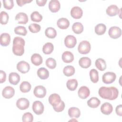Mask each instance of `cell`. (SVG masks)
I'll return each instance as SVG.
<instances>
[{
	"label": "cell",
	"instance_id": "26",
	"mask_svg": "<svg viewBox=\"0 0 122 122\" xmlns=\"http://www.w3.org/2000/svg\"><path fill=\"white\" fill-rule=\"evenodd\" d=\"M101 103V101L97 97H93L91 98L88 101H87V104L88 105L92 108H95L98 107Z\"/></svg>",
	"mask_w": 122,
	"mask_h": 122
},
{
	"label": "cell",
	"instance_id": "29",
	"mask_svg": "<svg viewBox=\"0 0 122 122\" xmlns=\"http://www.w3.org/2000/svg\"><path fill=\"white\" fill-rule=\"evenodd\" d=\"M78 81L75 79H70L66 82V86L67 88L71 91L75 90L78 86Z\"/></svg>",
	"mask_w": 122,
	"mask_h": 122
},
{
	"label": "cell",
	"instance_id": "47",
	"mask_svg": "<svg viewBox=\"0 0 122 122\" xmlns=\"http://www.w3.org/2000/svg\"><path fill=\"white\" fill-rule=\"evenodd\" d=\"M115 111H116V114L120 116H122V105L120 104L117 106V107H116Z\"/></svg>",
	"mask_w": 122,
	"mask_h": 122
},
{
	"label": "cell",
	"instance_id": "4",
	"mask_svg": "<svg viewBox=\"0 0 122 122\" xmlns=\"http://www.w3.org/2000/svg\"><path fill=\"white\" fill-rule=\"evenodd\" d=\"M116 78V75L114 72L109 71L103 74L102 80L105 84H111L115 81Z\"/></svg>",
	"mask_w": 122,
	"mask_h": 122
},
{
	"label": "cell",
	"instance_id": "5",
	"mask_svg": "<svg viewBox=\"0 0 122 122\" xmlns=\"http://www.w3.org/2000/svg\"><path fill=\"white\" fill-rule=\"evenodd\" d=\"M108 34L111 38L116 39L121 36L122 30L118 27L112 26L109 29Z\"/></svg>",
	"mask_w": 122,
	"mask_h": 122
},
{
	"label": "cell",
	"instance_id": "20",
	"mask_svg": "<svg viewBox=\"0 0 122 122\" xmlns=\"http://www.w3.org/2000/svg\"><path fill=\"white\" fill-rule=\"evenodd\" d=\"M57 25L58 27L61 29H66L70 26V21L66 18H61L57 20Z\"/></svg>",
	"mask_w": 122,
	"mask_h": 122
},
{
	"label": "cell",
	"instance_id": "23",
	"mask_svg": "<svg viewBox=\"0 0 122 122\" xmlns=\"http://www.w3.org/2000/svg\"><path fill=\"white\" fill-rule=\"evenodd\" d=\"M9 81L10 83L13 85H17L20 81V76L16 72H12L10 73Z\"/></svg>",
	"mask_w": 122,
	"mask_h": 122
},
{
	"label": "cell",
	"instance_id": "30",
	"mask_svg": "<svg viewBox=\"0 0 122 122\" xmlns=\"http://www.w3.org/2000/svg\"><path fill=\"white\" fill-rule=\"evenodd\" d=\"M95 32L98 35H102L104 34L106 30V27L102 23L98 24L94 28Z\"/></svg>",
	"mask_w": 122,
	"mask_h": 122
},
{
	"label": "cell",
	"instance_id": "15",
	"mask_svg": "<svg viewBox=\"0 0 122 122\" xmlns=\"http://www.w3.org/2000/svg\"><path fill=\"white\" fill-rule=\"evenodd\" d=\"M61 4L58 0H51L49 3V8L51 12L55 13L59 10Z\"/></svg>",
	"mask_w": 122,
	"mask_h": 122
},
{
	"label": "cell",
	"instance_id": "10",
	"mask_svg": "<svg viewBox=\"0 0 122 122\" xmlns=\"http://www.w3.org/2000/svg\"><path fill=\"white\" fill-rule=\"evenodd\" d=\"M30 105L29 100L25 98L19 99L16 102V106L18 108L21 110H24L27 109Z\"/></svg>",
	"mask_w": 122,
	"mask_h": 122
},
{
	"label": "cell",
	"instance_id": "40",
	"mask_svg": "<svg viewBox=\"0 0 122 122\" xmlns=\"http://www.w3.org/2000/svg\"><path fill=\"white\" fill-rule=\"evenodd\" d=\"M46 66L51 69H55L56 67V61L55 59L52 58H48L45 62Z\"/></svg>",
	"mask_w": 122,
	"mask_h": 122
},
{
	"label": "cell",
	"instance_id": "38",
	"mask_svg": "<svg viewBox=\"0 0 122 122\" xmlns=\"http://www.w3.org/2000/svg\"><path fill=\"white\" fill-rule=\"evenodd\" d=\"M14 32L18 35L25 36L27 33V31L25 27L19 26L14 28Z\"/></svg>",
	"mask_w": 122,
	"mask_h": 122
},
{
	"label": "cell",
	"instance_id": "37",
	"mask_svg": "<svg viewBox=\"0 0 122 122\" xmlns=\"http://www.w3.org/2000/svg\"><path fill=\"white\" fill-rule=\"evenodd\" d=\"M31 20L34 22H40L42 19V15L37 11H33L30 15Z\"/></svg>",
	"mask_w": 122,
	"mask_h": 122
},
{
	"label": "cell",
	"instance_id": "21",
	"mask_svg": "<svg viewBox=\"0 0 122 122\" xmlns=\"http://www.w3.org/2000/svg\"><path fill=\"white\" fill-rule=\"evenodd\" d=\"M61 58L64 62L71 63L74 60V55L71 52L65 51L62 53Z\"/></svg>",
	"mask_w": 122,
	"mask_h": 122
},
{
	"label": "cell",
	"instance_id": "1",
	"mask_svg": "<svg viewBox=\"0 0 122 122\" xmlns=\"http://www.w3.org/2000/svg\"><path fill=\"white\" fill-rule=\"evenodd\" d=\"M98 93L100 96L104 99L114 100L118 97L119 91L115 87L102 86L99 88Z\"/></svg>",
	"mask_w": 122,
	"mask_h": 122
},
{
	"label": "cell",
	"instance_id": "45",
	"mask_svg": "<svg viewBox=\"0 0 122 122\" xmlns=\"http://www.w3.org/2000/svg\"><path fill=\"white\" fill-rule=\"evenodd\" d=\"M0 83H2L4 82L5 81H6V74L5 72V71H4L2 70H0Z\"/></svg>",
	"mask_w": 122,
	"mask_h": 122
},
{
	"label": "cell",
	"instance_id": "27",
	"mask_svg": "<svg viewBox=\"0 0 122 122\" xmlns=\"http://www.w3.org/2000/svg\"><path fill=\"white\" fill-rule=\"evenodd\" d=\"M68 114L71 118H78L81 115V112L78 108L71 107L68 110Z\"/></svg>",
	"mask_w": 122,
	"mask_h": 122
},
{
	"label": "cell",
	"instance_id": "17",
	"mask_svg": "<svg viewBox=\"0 0 122 122\" xmlns=\"http://www.w3.org/2000/svg\"><path fill=\"white\" fill-rule=\"evenodd\" d=\"M15 20L18 21L19 24H25L28 21V17L25 13L19 12L16 15Z\"/></svg>",
	"mask_w": 122,
	"mask_h": 122
},
{
	"label": "cell",
	"instance_id": "41",
	"mask_svg": "<svg viewBox=\"0 0 122 122\" xmlns=\"http://www.w3.org/2000/svg\"><path fill=\"white\" fill-rule=\"evenodd\" d=\"M29 29L32 33H37L40 31L41 27L40 25L36 23H31L29 26Z\"/></svg>",
	"mask_w": 122,
	"mask_h": 122
},
{
	"label": "cell",
	"instance_id": "46",
	"mask_svg": "<svg viewBox=\"0 0 122 122\" xmlns=\"http://www.w3.org/2000/svg\"><path fill=\"white\" fill-rule=\"evenodd\" d=\"M31 1L32 0H16L18 5L20 7L25 5L26 3L31 2Z\"/></svg>",
	"mask_w": 122,
	"mask_h": 122
},
{
	"label": "cell",
	"instance_id": "42",
	"mask_svg": "<svg viewBox=\"0 0 122 122\" xmlns=\"http://www.w3.org/2000/svg\"><path fill=\"white\" fill-rule=\"evenodd\" d=\"M33 120V116L30 112L25 113L22 117V121L24 122H32Z\"/></svg>",
	"mask_w": 122,
	"mask_h": 122
},
{
	"label": "cell",
	"instance_id": "32",
	"mask_svg": "<svg viewBox=\"0 0 122 122\" xmlns=\"http://www.w3.org/2000/svg\"><path fill=\"white\" fill-rule=\"evenodd\" d=\"M54 50V46L52 43L47 42L42 47V51L45 54H50Z\"/></svg>",
	"mask_w": 122,
	"mask_h": 122
},
{
	"label": "cell",
	"instance_id": "33",
	"mask_svg": "<svg viewBox=\"0 0 122 122\" xmlns=\"http://www.w3.org/2000/svg\"><path fill=\"white\" fill-rule=\"evenodd\" d=\"M75 68L71 65H68L65 66L63 70V74L67 77H70L73 75L75 73Z\"/></svg>",
	"mask_w": 122,
	"mask_h": 122
},
{
	"label": "cell",
	"instance_id": "18",
	"mask_svg": "<svg viewBox=\"0 0 122 122\" xmlns=\"http://www.w3.org/2000/svg\"><path fill=\"white\" fill-rule=\"evenodd\" d=\"M120 10L115 5H111L108 7L106 10V12L109 16H114L118 14Z\"/></svg>",
	"mask_w": 122,
	"mask_h": 122
},
{
	"label": "cell",
	"instance_id": "14",
	"mask_svg": "<svg viewBox=\"0 0 122 122\" xmlns=\"http://www.w3.org/2000/svg\"><path fill=\"white\" fill-rule=\"evenodd\" d=\"M61 101L60 95L57 93H52L49 97V102L53 107L58 105Z\"/></svg>",
	"mask_w": 122,
	"mask_h": 122
},
{
	"label": "cell",
	"instance_id": "16",
	"mask_svg": "<svg viewBox=\"0 0 122 122\" xmlns=\"http://www.w3.org/2000/svg\"><path fill=\"white\" fill-rule=\"evenodd\" d=\"M113 110L112 105L109 102H105L103 103L101 107V111L104 115L110 114Z\"/></svg>",
	"mask_w": 122,
	"mask_h": 122
},
{
	"label": "cell",
	"instance_id": "39",
	"mask_svg": "<svg viewBox=\"0 0 122 122\" xmlns=\"http://www.w3.org/2000/svg\"><path fill=\"white\" fill-rule=\"evenodd\" d=\"M0 23L3 25L6 24L9 20V17L8 14L4 11H2L0 13Z\"/></svg>",
	"mask_w": 122,
	"mask_h": 122
},
{
	"label": "cell",
	"instance_id": "28",
	"mask_svg": "<svg viewBox=\"0 0 122 122\" xmlns=\"http://www.w3.org/2000/svg\"><path fill=\"white\" fill-rule=\"evenodd\" d=\"M96 68L101 71H104L106 68V63L104 60L102 58L97 59L95 62Z\"/></svg>",
	"mask_w": 122,
	"mask_h": 122
},
{
	"label": "cell",
	"instance_id": "13",
	"mask_svg": "<svg viewBox=\"0 0 122 122\" xmlns=\"http://www.w3.org/2000/svg\"><path fill=\"white\" fill-rule=\"evenodd\" d=\"M78 94L79 97L80 98L82 99H85L89 96L90 94V91L87 86H82L79 89Z\"/></svg>",
	"mask_w": 122,
	"mask_h": 122
},
{
	"label": "cell",
	"instance_id": "7",
	"mask_svg": "<svg viewBox=\"0 0 122 122\" xmlns=\"http://www.w3.org/2000/svg\"><path fill=\"white\" fill-rule=\"evenodd\" d=\"M33 93L36 97L42 98L44 97L46 94V89L42 85H38L34 88Z\"/></svg>",
	"mask_w": 122,
	"mask_h": 122
},
{
	"label": "cell",
	"instance_id": "25",
	"mask_svg": "<svg viewBox=\"0 0 122 122\" xmlns=\"http://www.w3.org/2000/svg\"><path fill=\"white\" fill-rule=\"evenodd\" d=\"M42 57L38 53H34L31 57V61L35 66L40 65L42 63Z\"/></svg>",
	"mask_w": 122,
	"mask_h": 122
},
{
	"label": "cell",
	"instance_id": "34",
	"mask_svg": "<svg viewBox=\"0 0 122 122\" xmlns=\"http://www.w3.org/2000/svg\"><path fill=\"white\" fill-rule=\"evenodd\" d=\"M45 35L49 38L53 39L57 35V32L55 29L52 27H48L45 30Z\"/></svg>",
	"mask_w": 122,
	"mask_h": 122
},
{
	"label": "cell",
	"instance_id": "2",
	"mask_svg": "<svg viewBox=\"0 0 122 122\" xmlns=\"http://www.w3.org/2000/svg\"><path fill=\"white\" fill-rule=\"evenodd\" d=\"M24 40L20 37H15L13 41L12 52L15 55L21 56L24 52Z\"/></svg>",
	"mask_w": 122,
	"mask_h": 122
},
{
	"label": "cell",
	"instance_id": "8",
	"mask_svg": "<svg viewBox=\"0 0 122 122\" xmlns=\"http://www.w3.org/2000/svg\"><path fill=\"white\" fill-rule=\"evenodd\" d=\"M77 43V40L75 37L73 35H67L64 39V44L68 48H74Z\"/></svg>",
	"mask_w": 122,
	"mask_h": 122
},
{
	"label": "cell",
	"instance_id": "3",
	"mask_svg": "<svg viewBox=\"0 0 122 122\" xmlns=\"http://www.w3.org/2000/svg\"><path fill=\"white\" fill-rule=\"evenodd\" d=\"M91 44L87 41H82L79 43L78 50L80 53L81 54H86L89 53L91 51Z\"/></svg>",
	"mask_w": 122,
	"mask_h": 122
},
{
	"label": "cell",
	"instance_id": "31",
	"mask_svg": "<svg viewBox=\"0 0 122 122\" xmlns=\"http://www.w3.org/2000/svg\"><path fill=\"white\" fill-rule=\"evenodd\" d=\"M72 30L75 33L80 34L83 30V25L79 22H75L72 26Z\"/></svg>",
	"mask_w": 122,
	"mask_h": 122
},
{
	"label": "cell",
	"instance_id": "43",
	"mask_svg": "<svg viewBox=\"0 0 122 122\" xmlns=\"http://www.w3.org/2000/svg\"><path fill=\"white\" fill-rule=\"evenodd\" d=\"M2 1L4 8L7 10H10L14 6V3L12 0H3Z\"/></svg>",
	"mask_w": 122,
	"mask_h": 122
},
{
	"label": "cell",
	"instance_id": "36",
	"mask_svg": "<svg viewBox=\"0 0 122 122\" xmlns=\"http://www.w3.org/2000/svg\"><path fill=\"white\" fill-rule=\"evenodd\" d=\"M90 76L91 81L93 83H96L99 81V73L95 69H92L90 71Z\"/></svg>",
	"mask_w": 122,
	"mask_h": 122
},
{
	"label": "cell",
	"instance_id": "6",
	"mask_svg": "<svg viewBox=\"0 0 122 122\" xmlns=\"http://www.w3.org/2000/svg\"><path fill=\"white\" fill-rule=\"evenodd\" d=\"M32 110L36 114L41 115L43 112L44 105L41 101H35L32 104Z\"/></svg>",
	"mask_w": 122,
	"mask_h": 122
},
{
	"label": "cell",
	"instance_id": "44",
	"mask_svg": "<svg viewBox=\"0 0 122 122\" xmlns=\"http://www.w3.org/2000/svg\"><path fill=\"white\" fill-rule=\"evenodd\" d=\"M65 103L63 101H61L58 105L53 107V108L55 112H59L63 111V110L65 108Z\"/></svg>",
	"mask_w": 122,
	"mask_h": 122
},
{
	"label": "cell",
	"instance_id": "11",
	"mask_svg": "<svg viewBox=\"0 0 122 122\" xmlns=\"http://www.w3.org/2000/svg\"><path fill=\"white\" fill-rule=\"evenodd\" d=\"M15 94L14 88L11 86H8L5 87L2 90V94L4 98L6 99H10L12 98Z\"/></svg>",
	"mask_w": 122,
	"mask_h": 122
},
{
	"label": "cell",
	"instance_id": "12",
	"mask_svg": "<svg viewBox=\"0 0 122 122\" xmlns=\"http://www.w3.org/2000/svg\"><path fill=\"white\" fill-rule=\"evenodd\" d=\"M83 14V11L81 8L79 6H74L71 10V16L75 19H80Z\"/></svg>",
	"mask_w": 122,
	"mask_h": 122
},
{
	"label": "cell",
	"instance_id": "24",
	"mask_svg": "<svg viewBox=\"0 0 122 122\" xmlns=\"http://www.w3.org/2000/svg\"><path fill=\"white\" fill-rule=\"evenodd\" d=\"M37 75L40 79L45 80L49 76V71L44 67H41L37 71Z\"/></svg>",
	"mask_w": 122,
	"mask_h": 122
},
{
	"label": "cell",
	"instance_id": "19",
	"mask_svg": "<svg viewBox=\"0 0 122 122\" xmlns=\"http://www.w3.org/2000/svg\"><path fill=\"white\" fill-rule=\"evenodd\" d=\"M10 42V36L9 33H3L0 36V44L2 46H8Z\"/></svg>",
	"mask_w": 122,
	"mask_h": 122
},
{
	"label": "cell",
	"instance_id": "9",
	"mask_svg": "<svg viewBox=\"0 0 122 122\" xmlns=\"http://www.w3.org/2000/svg\"><path fill=\"white\" fill-rule=\"evenodd\" d=\"M17 69L20 72L22 73H26L30 71V66L28 62L22 61L17 63Z\"/></svg>",
	"mask_w": 122,
	"mask_h": 122
},
{
	"label": "cell",
	"instance_id": "22",
	"mask_svg": "<svg viewBox=\"0 0 122 122\" xmlns=\"http://www.w3.org/2000/svg\"><path fill=\"white\" fill-rule=\"evenodd\" d=\"M79 64L81 68L86 69L91 66L92 64V61L89 57H83L79 60Z\"/></svg>",
	"mask_w": 122,
	"mask_h": 122
},
{
	"label": "cell",
	"instance_id": "35",
	"mask_svg": "<svg viewBox=\"0 0 122 122\" xmlns=\"http://www.w3.org/2000/svg\"><path fill=\"white\" fill-rule=\"evenodd\" d=\"M31 87V85L28 81H24L20 84V89L21 92L26 93L30 90Z\"/></svg>",
	"mask_w": 122,
	"mask_h": 122
},
{
	"label": "cell",
	"instance_id": "48",
	"mask_svg": "<svg viewBox=\"0 0 122 122\" xmlns=\"http://www.w3.org/2000/svg\"><path fill=\"white\" fill-rule=\"evenodd\" d=\"M47 0H36V2L39 6H44L47 2Z\"/></svg>",
	"mask_w": 122,
	"mask_h": 122
}]
</instances>
